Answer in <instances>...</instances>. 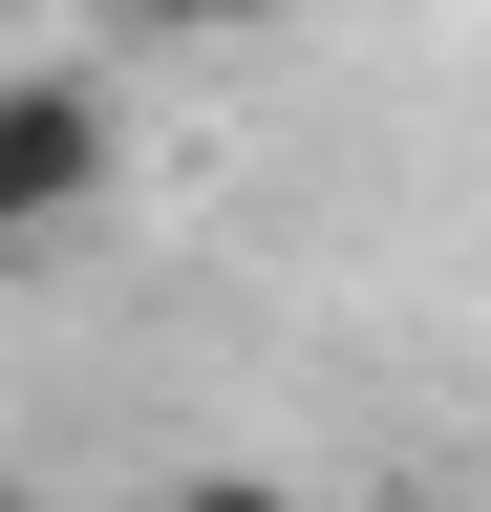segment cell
<instances>
[{
    "mask_svg": "<svg viewBox=\"0 0 491 512\" xmlns=\"http://www.w3.org/2000/svg\"><path fill=\"white\" fill-rule=\"evenodd\" d=\"M107 192H129V107H107L86 64H22V86H0V278L65 256Z\"/></svg>",
    "mask_w": 491,
    "mask_h": 512,
    "instance_id": "obj_1",
    "label": "cell"
},
{
    "mask_svg": "<svg viewBox=\"0 0 491 512\" xmlns=\"http://www.w3.org/2000/svg\"><path fill=\"white\" fill-rule=\"evenodd\" d=\"M129 22H150V43H278L299 0H129Z\"/></svg>",
    "mask_w": 491,
    "mask_h": 512,
    "instance_id": "obj_2",
    "label": "cell"
},
{
    "mask_svg": "<svg viewBox=\"0 0 491 512\" xmlns=\"http://www.w3.org/2000/svg\"><path fill=\"white\" fill-rule=\"evenodd\" d=\"M150 512H299V491H278V470H171Z\"/></svg>",
    "mask_w": 491,
    "mask_h": 512,
    "instance_id": "obj_3",
    "label": "cell"
},
{
    "mask_svg": "<svg viewBox=\"0 0 491 512\" xmlns=\"http://www.w3.org/2000/svg\"><path fill=\"white\" fill-rule=\"evenodd\" d=\"M363 512H449V491H363Z\"/></svg>",
    "mask_w": 491,
    "mask_h": 512,
    "instance_id": "obj_4",
    "label": "cell"
},
{
    "mask_svg": "<svg viewBox=\"0 0 491 512\" xmlns=\"http://www.w3.org/2000/svg\"><path fill=\"white\" fill-rule=\"evenodd\" d=\"M0 512H43V491H0Z\"/></svg>",
    "mask_w": 491,
    "mask_h": 512,
    "instance_id": "obj_5",
    "label": "cell"
}]
</instances>
